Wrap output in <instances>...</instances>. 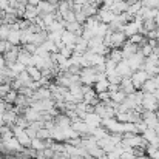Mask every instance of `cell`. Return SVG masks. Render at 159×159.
I'll return each mask as SVG.
<instances>
[{
	"mask_svg": "<svg viewBox=\"0 0 159 159\" xmlns=\"http://www.w3.org/2000/svg\"><path fill=\"white\" fill-rule=\"evenodd\" d=\"M37 8H39L40 16H45V14H53V12H56V11H57V5L50 3V2H45V0H42V2L37 5Z\"/></svg>",
	"mask_w": 159,
	"mask_h": 159,
	"instance_id": "ba28073f",
	"label": "cell"
},
{
	"mask_svg": "<svg viewBox=\"0 0 159 159\" xmlns=\"http://www.w3.org/2000/svg\"><path fill=\"white\" fill-rule=\"evenodd\" d=\"M23 48H25L28 53H31L33 56H34V54H37V51H39V45H36V43H33V42H31V43L23 45Z\"/></svg>",
	"mask_w": 159,
	"mask_h": 159,
	"instance_id": "4316f807",
	"label": "cell"
},
{
	"mask_svg": "<svg viewBox=\"0 0 159 159\" xmlns=\"http://www.w3.org/2000/svg\"><path fill=\"white\" fill-rule=\"evenodd\" d=\"M6 47H8V42H6L5 39L0 37V54H3L5 51H6Z\"/></svg>",
	"mask_w": 159,
	"mask_h": 159,
	"instance_id": "f1b7e54d",
	"label": "cell"
},
{
	"mask_svg": "<svg viewBox=\"0 0 159 159\" xmlns=\"http://www.w3.org/2000/svg\"><path fill=\"white\" fill-rule=\"evenodd\" d=\"M20 31H22V45L31 43L33 39H34V34H36V33H33L30 28H26V30H20Z\"/></svg>",
	"mask_w": 159,
	"mask_h": 159,
	"instance_id": "d6986e66",
	"label": "cell"
},
{
	"mask_svg": "<svg viewBox=\"0 0 159 159\" xmlns=\"http://www.w3.org/2000/svg\"><path fill=\"white\" fill-rule=\"evenodd\" d=\"M110 96H111V101L114 102V104H117V105H120L125 99H127V93H124L120 88L117 90V91H113V93H110Z\"/></svg>",
	"mask_w": 159,
	"mask_h": 159,
	"instance_id": "ac0fdd59",
	"label": "cell"
},
{
	"mask_svg": "<svg viewBox=\"0 0 159 159\" xmlns=\"http://www.w3.org/2000/svg\"><path fill=\"white\" fill-rule=\"evenodd\" d=\"M153 53H155V54H158V56H159V42H158V45H156V47L153 48Z\"/></svg>",
	"mask_w": 159,
	"mask_h": 159,
	"instance_id": "1f68e13d",
	"label": "cell"
},
{
	"mask_svg": "<svg viewBox=\"0 0 159 159\" xmlns=\"http://www.w3.org/2000/svg\"><path fill=\"white\" fill-rule=\"evenodd\" d=\"M26 71H28V74L31 76V79L33 80H36V82H39L43 76H42V70H39L37 66H34V65H28L26 66Z\"/></svg>",
	"mask_w": 159,
	"mask_h": 159,
	"instance_id": "e0dca14e",
	"label": "cell"
},
{
	"mask_svg": "<svg viewBox=\"0 0 159 159\" xmlns=\"http://www.w3.org/2000/svg\"><path fill=\"white\" fill-rule=\"evenodd\" d=\"M62 2H70V0H62Z\"/></svg>",
	"mask_w": 159,
	"mask_h": 159,
	"instance_id": "d590c367",
	"label": "cell"
},
{
	"mask_svg": "<svg viewBox=\"0 0 159 159\" xmlns=\"http://www.w3.org/2000/svg\"><path fill=\"white\" fill-rule=\"evenodd\" d=\"M17 96H19V91H16V90H12L11 88V91L3 98L5 99V102H8V104H11V105H14L16 104V99H17Z\"/></svg>",
	"mask_w": 159,
	"mask_h": 159,
	"instance_id": "7402d4cb",
	"label": "cell"
},
{
	"mask_svg": "<svg viewBox=\"0 0 159 159\" xmlns=\"http://www.w3.org/2000/svg\"><path fill=\"white\" fill-rule=\"evenodd\" d=\"M88 51V40H85L82 36H79V39H77V42H76V45H74V53H87Z\"/></svg>",
	"mask_w": 159,
	"mask_h": 159,
	"instance_id": "9a60e30c",
	"label": "cell"
},
{
	"mask_svg": "<svg viewBox=\"0 0 159 159\" xmlns=\"http://www.w3.org/2000/svg\"><path fill=\"white\" fill-rule=\"evenodd\" d=\"M158 104H159V99L155 93H144L142 104H141V107H144V110L156 111L158 110Z\"/></svg>",
	"mask_w": 159,
	"mask_h": 159,
	"instance_id": "3957f363",
	"label": "cell"
},
{
	"mask_svg": "<svg viewBox=\"0 0 159 159\" xmlns=\"http://www.w3.org/2000/svg\"><path fill=\"white\" fill-rule=\"evenodd\" d=\"M17 77L22 80L23 87H30V85H31V82H33V79H31V76L28 74V71H26V70H25V71H22V73H20Z\"/></svg>",
	"mask_w": 159,
	"mask_h": 159,
	"instance_id": "44dd1931",
	"label": "cell"
},
{
	"mask_svg": "<svg viewBox=\"0 0 159 159\" xmlns=\"http://www.w3.org/2000/svg\"><path fill=\"white\" fill-rule=\"evenodd\" d=\"M19 51H20V48L17 47V45H14L11 50H8V51H5L3 53V57H5V62H6V66H12L16 62H17V59H19Z\"/></svg>",
	"mask_w": 159,
	"mask_h": 159,
	"instance_id": "5b68a950",
	"label": "cell"
},
{
	"mask_svg": "<svg viewBox=\"0 0 159 159\" xmlns=\"http://www.w3.org/2000/svg\"><path fill=\"white\" fill-rule=\"evenodd\" d=\"M156 90H158V84H156L155 77H150V79L141 87V91H144V93H156Z\"/></svg>",
	"mask_w": 159,
	"mask_h": 159,
	"instance_id": "5bb4252c",
	"label": "cell"
},
{
	"mask_svg": "<svg viewBox=\"0 0 159 159\" xmlns=\"http://www.w3.org/2000/svg\"><path fill=\"white\" fill-rule=\"evenodd\" d=\"M40 2H42V0H28V5H31V6H37Z\"/></svg>",
	"mask_w": 159,
	"mask_h": 159,
	"instance_id": "4dcf8cb0",
	"label": "cell"
},
{
	"mask_svg": "<svg viewBox=\"0 0 159 159\" xmlns=\"http://www.w3.org/2000/svg\"><path fill=\"white\" fill-rule=\"evenodd\" d=\"M22 87H23V84H22V80H20L19 77H16V79H12V80H11V88H12V90L19 91Z\"/></svg>",
	"mask_w": 159,
	"mask_h": 159,
	"instance_id": "83f0119b",
	"label": "cell"
},
{
	"mask_svg": "<svg viewBox=\"0 0 159 159\" xmlns=\"http://www.w3.org/2000/svg\"><path fill=\"white\" fill-rule=\"evenodd\" d=\"M11 70H12V71H14V73L19 76L22 71H25V70H26V65H23V63H20V62H16V63L11 66Z\"/></svg>",
	"mask_w": 159,
	"mask_h": 159,
	"instance_id": "484cf974",
	"label": "cell"
},
{
	"mask_svg": "<svg viewBox=\"0 0 159 159\" xmlns=\"http://www.w3.org/2000/svg\"><path fill=\"white\" fill-rule=\"evenodd\" d=\"M116 71H117V74L122 76V77H131V74H133V70H131V66L128 65L127 60L119 62L117 66H116Z\"/></svg>",
	"mask_w": 159,
	"mask_h": 159,
	"instance_id": "52a82bcc",
	"label": "cell"
},
{
	"mask_svg": "<svg viewBox=\"0 0 159 159\" xmlns=\"http://www.w3.org/2000/svg\"><path fill=\"white\" fill-rule=\"evenodd\" d=\"M124 33L127 34V37H131L138 33H142V20L134 17V20L128 22L125 26H124Z\"/></svg>",
	"mask_w": 159,
	"mask_h": 159,
	"instance_id": "277c9868",
	"label": "cell"
},
{
	"mask_svg": "<svg viewBox=\"0 0 159 159\" xmlns=\"http://www.w3.org/2000/svg\"><path fill=\"white\" fill-rule=\"evenodd\" d=\"M79 76H80V82H82V85H87V87H93V85L96 84L98 77H99V74L96 73L94 66L82 68V71H80Z\"/></svg>",
	"mask_w": 159,
	"mask_h": 159,
	"instance_id": "6da1fadb",
	"label": "cell"
},
{
	"mask_svg": "<svg viewBox=\"0 0 159 159\" xmlns=\"http://www.w3.org/2000/svg\"><path fill=\"white\" fill-rule=\"evenodd\" d=\"M9 91H11V84H8V82L0 84V98H5Z\"/></svg>",
	"mask_w": 159,
	"mask_h": 159,
	"instance_id": "d4e9b609",
	"label": "cell"
},
{
	"mask_svg": "<svg viewBox=\"0 0 159 159\" xmlns=\"http://www.w3.org/2000/svg\"><path fill=\"white\" fill-rule=\"evenodd\" d=\"M139 51L144 54L145 57H148V56H152V54H153V45H150V43L147 42V43H144V45L139 48Z\"/></svg>",
	"mask_w": 159,
	"mask_h": 159,
	"instance_id": "cb8c5ba5",
	"label": "cell"
},
{
	"mask_svg": "<svg viewBox=\"0 0 159 159\" xmlns=\"http://www.w3.org/2000/svg\"><path fill=\"white\" fill-rule=\"evenodd\" d=\"M119 88H120L124 93H127V96L136 91V87L133 85V82H131V79H130V77H124V79H122V82L119 84Z\"/></svg>",
	"mask_w": 159,
	"mask_h": 159,
	"instance_id": "30bf717a",
	"label": "cell"
},
{
	"mask_svg": "<svg viewBox=\"0 0 159 159\" xmlns=\"http://www.w3.org/2000/svg\"><path fill=\"white\" fill-rule=\"evenodd\" d=\"M9 6H11V5H9L8 0H0V11H6Z\"/></svg>",
	"mask_w": 159,
	"mask_h": 159,
	"instance_id": "f546056e",
	"label": "cell"
},
{
	"mask_svg": "<svg viewBox=\"0 0 159 159\" xmlns=\"http://www.w3.org/2000/svg\"><path fill=\"white\" fill-rule=\"evenodd\" d=\"M139 2H141V0H127V3H128V5H133V3H139Z\"/></svg>",
	"mask_w": 159,
	"mask_h": 159,
	"instance_id": "d6a6232c",
	"label": "cell"
},
{
	"mask_svg": "<svg viewBox=\"0 0 159 159\" xmlns=\"http://www.w3.org/2000/svg\"><path fill=\"white\" fill-rule=\"evenodd\" d=\"M120 50H122V56H124V60H127V59H130L131 56H134V54L139 51V45H136V43H131L130 40H127V42L124 43V47H122Z\"/></svg>",
	"mask_w": 159,
	"mask_h": 159,
	"instance_id": "8992f818",
	"label": "cell"
},
{
	"mask_svg": "<svg viewBox=\"0 0 159 159\" xmlns=\"http://www.w3.org/2000/svg\"><path fill=\"white\" fill-rule=\"evenodd\" d=\"M152 76L145 71V70H138V71H133V74H131V82H133V85L136 87V90H141V87L150 79Z\"/></svg>",
	"mask_w": 159,
	"mask_h": 159,
	"instance_id": "7a4b0ae2",
	"label": "cell"
},
{
	"mask_svg": "<svg viewBox=\"0 0 159 159\" xmlns=\"http://www.w3.org/2000/svg\"><path fill=\"white\" fill-rule=\"evenodd\" d=\"M77 39H79V36L77 34H74V33H70V31H63V34H62V42L65 43V45H76V42H77Z\"/></svg>",
	"mask_w": 159,
	"mask_h": 159,
	"instance_id": "4fadbf2b",
	"label": "cell"
},
{
	"mask_svg": "<svg viewBox=\"0 0 159 159\" xmlns=\"http://www.w3.org/2000/svg\"><path fill=\"white\" fill-rule=\"evenodd\" d=\"M104 2H105V0H96V3H98L99 6H101V5H104Z\"/></svg>",
	"mask_w": 159,
	"mask_h": 159,
	"instance_id": "e575fe53",
	"label": "cell"
},
{
	"mask_svg": "<svg viewBox=\"0 0 159 159\" xmlns=\"http://www.w3.org/2000/svg\"><path fill=\"white\" fill-rule=\"evenodd\" d=\"M45 2H50V3H54V5H57L60 0H45Z\"/></svg>",
	"mask_w": 159,
	"mask_h": 159,
	"instance_id": "836d02e7",
	"label": "cell"
},
{
	"mask_svg": "<svg viewBox=\"0 0 159 159\" xmlns=\"http://www.w3.org/2000/svg\"><path fill=\"white\" fill-rule=\"evenodd\" d=\"M39 16H40V12H39V8H37V6L26 5V9H25V16H23V19L34 22V19H37Z\"/></svg>",
	"mask_w": 159,
	"mask_h": 159,
	"instance_id": "8fae6325",
	"label": "cell"
},
{
	"mask_svg": "<svg viewBox=\"0 0 159 159\" xmlns=\"http://www.w3.org/2000/svg\"><path fill=\"white\" fill-rule=\"evenodd\" d=\"M6 40H8L11 45H19V43H22V31H20V30H11L9 34H8V37H6Z\"/></svg>",
	"mask_w": 159,
	"mask_h": 159,
	"instance_id": "7c38bea8",
	"label": "cell"
},
{
	"mask_svg": "<svg viewBox=\"0 0 159 159\" xmlns=\"http://www.w3.org/2000/svg\"><path fill=\"white\" fill-rule=\"evenodd\" d=\"M37 138L42 141H48V139H51V131L48 128H40V130H37Z\"/></svg>",
	"mask_w": 159,
	"mask_h": 159,
	"instance_id": "603a6c76",
	"label": "cell"
},
{
	"mask_svg": "<svg viewBox=\"0 0 159 159\" xmlns=\"http://www.w3.org/2000/svg\"><path fill=\"white\" fill-rule=\"evenodd\" d=\"M17 62H20V63H23V65H31V62H33V54L28 53L25 48H22L20 51H19V59H17Z\"/></svg>",
	"mask_w": 159,
	"mask_h": 159,
	"instance_id": "2e32d148",
	"label": "cell"
},
{
	"mask_svg": "<svg viewBox=\"0 0 159 159\" xmlns=\"http://www.w3.org/2000/svg\"><path fill=\"white\" fill-rule=\"evenodd\" d=\"M65 30L70 31V33H74V34H77V36H82V33H84V25L79 23L77 20H74V22H66V23H65Z\"/></svg>",
	"mask_w": 159,
	"mask_h": 159,
	"instance_id": "9c48e42d",
	"label": "cell"
},
{
	"mask_svg": "<svg viewBox=\"0 0 159 159\" xmlns=\"http://www.w3.org/2000/svg\"><path fill=\"white\" fill-rule=\"evenodd\" d=\"M0 12H2V11H0Z\"/></svg>",
	"mask_w": 159,
	"mask_h": 159,
	"instance_id": "8d00e7d4",
	"label": "cell"
},
{
	"mask_svg": "<svg viewBox=\"0 0 159 159\" xmlns=\"http://www.w3.org/2000/svg\"><path fill=\"white\" fill-rule=\"evenodd\" d=\"M31 148L36 150V152H40V150H45L47 148V144H45V141H42L39 138H34L31 141Z\"/></svg>",
	"mask_w": 159,
	"mask_h": 159,
	"instance_id": "ffe728a7",
	"label": "cell"
}]
</instances>
